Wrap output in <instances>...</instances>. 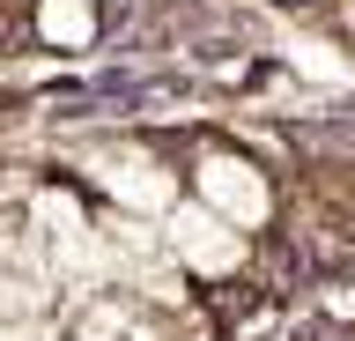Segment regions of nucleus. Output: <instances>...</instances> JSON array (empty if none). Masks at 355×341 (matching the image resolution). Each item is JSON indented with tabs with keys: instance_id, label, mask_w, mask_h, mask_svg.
<instances>
[{
	"instance_id": "nucleus-3",
	"label": "nucleus",
	"mask_w": 355,
	"mask_h": 341,
	"mask_svg": "<svg viewBox=\"0 0 355 341\" xmlns=\"http://www.w3.org/2000/svg\"><path fill=\"white\" fill-rule=\"evenodd\" d=\"M30 23H37L44 45L89 52L96 38H104V0H37V8H30Z\"/></svg>"
},
{
	"instance_id": "nucleus-1",
	"label": "nucleus",
	"mask_w": 355,
	"mask_h": 341,
	"mask_svg": "<svg viewBox=\"0 0 355 341\" xmlns=\"http://www.w3.org/2000/svg\"><path fill=\"white\" fill-rule=\"evenodd\" d=\"M163 252H171L178 274H193V282H230V274H244V260H252V230H237L207 201H178L171 215H163Z\"/></svg>"
},
{
	"instance_id": "nucleus-4",
	"label": "nucleus",
	"mask_w": 355,
	"mask_h": 341,
	"mask_svg": "<svg viewBox=\"0 0 355 341\" xmlns=\"http://www.w3.org/2000/svg\"><path fill=\"white\" fill-rule=\"evenodd\" d=\"M0 341H30V326H0Z\"/></svg>"
},
{
	"instance_id": "nucleus-5",
	"label": "nucleus",
	"mask_w": 355,
	"mask_h": 341,
	"mask_svg": "<svg viewBox=\"0 0 355 341\" xmlns=\"http://www.w3.org/2000/svg\"><path fill=\"white\" fill-rule=\"evenodd\" d=\"M104 8H133V0H104Z\"/></svg>"
},
{
	"instance_id": "nucleus-2",
	"label": "nucleus",
	"mask_w": 355,
	"mask_h": 341,
	"mask_svg": "<svg viewBox=\"0 0 355 341\" xmlns=\"http://www.w3.org/2000/svg\"><path fill=\"white\" fill-rule=\"evenodd\" d=\"M193 201H207L215 215H230L237 230H266L274 215H282L274 178H266L252 156H237V149H207V156L193 163Z\"/></svg>"
}]
</instances>
